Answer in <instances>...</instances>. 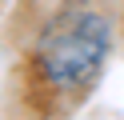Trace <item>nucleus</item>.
I'll return each instance as SVG.
<instances>
[{
	"label": "nucleus",
	"instance_id": "obj_1",
	"mask_svg": "<svg viewBox=\"0 0 124 120\" xmlns=\"http://www.w3.org/2000/svg\"><path fill=\"white\" fill-rule=\"evenodd\" d=\"M112 48V24L104 12L88 4H72L52 16V24L40 32L32 52V68L44 80L48 92L76 96L96 84L100 68Z\"/></svg>",
	"mask_w": 124,
	"mask_h": 120
}]
</instances>
